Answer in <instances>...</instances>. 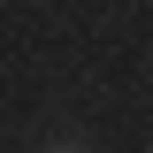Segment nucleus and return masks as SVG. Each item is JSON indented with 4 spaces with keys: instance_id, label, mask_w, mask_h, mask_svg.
<instances>
[{
    "instance_id": "f257e3e1",
    "label": "nucleus",
    "mask_w": 153,
    "mask_h": 153,
    "mask_svg": "<svg viewBox=\"0 0 153 153\" xmlns=\"http://www.w3.org/2000/svg\"><path fill=\"white\" fill-rule=\"evenodd\" d=\"M54 153H84V146H54Z\"/></svg>"
}]
</instances>
